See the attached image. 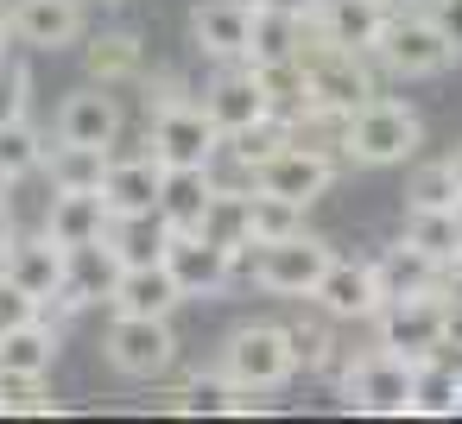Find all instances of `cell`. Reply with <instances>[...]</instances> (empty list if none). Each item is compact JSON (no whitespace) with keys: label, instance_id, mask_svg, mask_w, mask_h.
<instances>
[{"label":"cell","instance_id":"45","mask_svg":"<svg viewBox=\"0 0 462 424\" xmlns=\"http://www.w3.org/2000/svg\"><path fill=\"white\" fill-rule=\"evenodd\" d=\"M443 165H449V178H456V190H462V146H456V152H449Z\"/></svg>","mask_w":462,"mask_h":424},{"label":"cell","instance_id":"23","mask_svg":"<svg viewBox=\"0 0 462 424\" xmlns=\"http://www.w3.org/2000/svg\"><path fill=\"white\" fill-rule=\"evenodd\" d=\"M102 228H108V203H102V190H58V197H51L45 235H51L58 247L102 241Z\"/></svg>","mask_w":462,"mask_h":424},{"label":"cell","instance_id":"1","mask_svg":"<svg viewBox=\"0 0 462 424\" xmlns=\"http://www.w3.org/2000/svg\"><path fill=\"white\" fill-rule=\"evenodd\" d=\"M418 146H424V121H418L405 102H393V96H374V102H361L355 115H342V140H336V152H342L348 165H367V171L405 165Z\"/></svg>","mask_w":462,"mask_h":424},{"label":"cell","instance_id":"6","mask_svg":"<svg viewBox=\"0 0 462 424\" xmlns=\"http://www.w3.org/2000/svg\"><path fill=\"white\" fill-rule=\"evenodd\" d=\"M329 184H336V159L317 152V146H304V140H285L273 159L254 165V190L285 197V203H298V209H310L317 197H329Z\"/></svg>","mask_w":462,"mask_h":424},{"label":"cell","instance_id":"22","mask_svg":"<svg viewBox=\"0 0 462 424\" xmlns=\"http://www.w3.org/2000/svg\"><path fill=\"white\" fill-rule=\"evenodd\" d=\"M102 241H108V253H115L121 266H152V260L165 253L171 228H165L159 209H127V216H108Z\"/></svg>","mask_w":462,"mask_h":424},{"label":"cell","instance_id":"16","mask_svg":"<svg viewBox=\"0 0 462 424\" xmlns=\"http://www.w3.org/2000/svg\"><path fill=\"white\" fill-rule=\"evenodd\" d=\"M386 14H393V7H380V0H317V7H310V26H317L329 45H342V51H374Z\"/></svg>","mask_w":462,"mask_h":424},{"label":"cell","instance_id":"9","mask_svg":"<svg viewBox=\"0 0 462 424\" xmlns=\"http://www.w3.org/2000/svg\"><path fill=\"white\" fill-rule=\"evenodd\" d=\"M222 134L203 115V102H165L152 121V159L159 165H216Z\"/></svg>","mask_w":462,"mask_h":424},{"label":"cell","instance_id":"37","mask_svg":"<svg viewBox=\"0 0 462 424\" xmlns=\"http://www.w3.org/2000/svg\"><path fill=\"white\" fill-rule=\"evenodd\" d=\"M26 102H32V70H26L20 58L0 51V121H20Z\"/></svg>","mask_w":462,"mask_h":424},{"label":"cell","instance_id":"28","mask_svg":"<svg viewBox=\"0 0 462 424\" xmlns=\"http://www.w3.org/2000/svg\"><path fill=\"white\" fill-rule=\"evenodd\" d=\"M197 235H203V241H216V247H228V253H235V266H241V260L254 253V241H247V190L216 184V197L203 203Z\"/></svg>","mask_w":462,"mask_h":424},{"label":"cell","instance_id":"8","mask_svg":"<svg viewBox=\"0 0 462 424\" xmlns=\"http://www.w3.org/2000/svg\"><path fill=\"white\" fill-rule=\"evenodd\" d=\"M367 323L380 329V348H393L405 361H430L443 348V298L437 291H424V298H386Z\"/></svg>","mask_w":462,"mask_h":424},{"label":"cell","instance_id":"20","mask_svg":"<svg viewBox=\"0 0 462 424\" xmlns=\"http://www.w3.org/2000/svg\"><path fill=\"white\" fill-rule=\"evenodd\" d=\"M159 178L165 165L146 152V159H115L108 152V171H102V203L108 216H127V209H152L159 203Z\"/></svg>","mask_w":462,"mask_h":424},{"label":"cell","instance_id":"25","mask_svg":"<svg viewBox=\"0 0 462 424\" xmlns=\"http://www.w3.org/2000/svg\"><path fill=\"white\" fill-rule=\"evenodd\" d=\"M367 266H374L380 304H386V298H424V291L437 285V260H430V253H418L411 241L386 247V253H380V260H367Z\"/></svg>","mask_w":462,"mask_h":424},{"label":"cell","instance_id":"41","mask_svg":"<svg viewBox=\"0 0 462 424\" xmlns=\"http://www.w3.org/2000/svg\"><path fill=\"white\" fill-rule=\"evenodd\" d=\"M443 348L462 355V304H443Z\"/></svg>","mask_w":462,"mask_h":424},{"label":"cell","instance_id":"43","mask_svg":"<svg viewBox=\"0 0 462 424\" xmlns=\"http://www.w3.org/2000/svg\"><path fill=\"white\" fill-rule=\"evenodd\" d=\"M7 241H14V216H7V197H0V253H7Z\"/></svg>","mask_w":462,"mask_h":424},{"label":"cell","instance_id":"44","mask_svg":"<svg viewBox=\"0 0 462 424\" xmlns=\"http://www.w3.org/2000/svg\"><path fill=\"white\" fill-rule=\"evenodd\" d=\"M449 222H456V247H462V190H456V203H449Z\"/></svg>","mask_w":462,"mask_h":424},{"label":"cell","instance_id":"40","mask_svg":"<svg viewBox=\"0 0 462 424\" xmlns=\"http://www.w3.org/2000/svg\"><path fill=\"white\" fill-rule=\"evenodd\" d=\"M430 291H437L443 304H462V247L437 260V285H430Z\"/></svg>","mask_w":462,"mask_h":424},{"label":"cell","instance_id":"34","mask_svg":"<svg viewBox=\"0 0 462 424\" xmlns=\"http://www.w3.org/2000/svg\"><path fill=\"white\" fill-rule=\"evenodd\" d=\"M405 241H411L418 253H430V260L456 253V222H449V209H405Z\"/></svg>","mask_w":462,"mask_h":424},{"label":"cell","instance_id":"21","mask_svg":"<svg viewBox=\"0 0 462 424\" xmlns=\"http://www.w3.org/2000/svg\"><path fill=\"white\" fill-rule=\"evenodd\" d=\"M209 197H216L209 165H165V178H159V203H152V209L165 216V228H197Z\"/></svg>","mask_w":462,"mask_h":424},{"label":"cell","instance_id":"42","mask_svg":"<svg viewBox=\"0 0 462 424\" xmlns=\"http://www.w3.org/2000/svg\"><path fill=\"white\" fill-rule=\"evenodd\" d=\"M254 7H273V14H298V20H304L317 0H254Z\"/></svg>","mask_w":462,"mask_h":424},{"label":"cell","instance_id":"26","mask_svg":"<svg viewBox=\"0 0 462 424\" xmlns=\"http://www.w3.org/2000/svg\"><path fill=\"white\" fill-rule=\"evenodd\" d=\"M165 405H171V411H209V418H228V411H260L266 399H260V392H247V386H235V380L216 367V373L184 380V386H178Z\"/></svg>","mask_w":462,"mask_h":424},{"label":"cell","instance_id":"48","mask_svg":"<svg viewBox=\"0 0 462 424\" xmlns=\"http://www.w3.org/2000/svg\"><path fill=\"white\" fill-rule=\"evenodd\" d=\"M7 190H14V178H7V171H0V197H7Z\"/></svg>","mask_w":462,"mask_h":424},{"label":"cell","instance_id":"30","mask_svg":"<svg viewBox=\"0 0 462 424\" xmlns=\"http://www.w3.org/2000/svg\"><path fill=\"white\" fill-rule=\"evenodd\" d=\"M304 39V20L298 14H273V7H254L247 20V64H266V58H291Z\"/></svg>","mask_w":462,"mask_h":424},{"label":"cell","instance_id":"33","mask_svg":"<svg viewBox=\"0 0 462 424\" xmlns=\"http://www.w3.org/2000/svg\"><path fill=\"white\" fill-rule=\"evenodd\" d=\"M39 165H45V140L32 134V121H26V115H20V121H0V171L20 184V178L39 171Z\"/></svg>","mask_w":462,"mask_h":424},{"label":"cell","instance_id":"32","mask_svg":"<svg viewBox=\"0 0 462 424\" xmlns=\"http://www.w3.org/2000/svg\"><path fill=\"white\" fill-rule=\"evenodd\" d=\"M304 228V209L285 203V197H266V190H247V241H279V235H298Z\"/></svg>","mask_w":462,"mask_h":424},{"label":"cell","instance_id":"10","mask_svg":"<svg viewBox=\"0 0 462 424\" xmlns=\"http://www.w3.org/2000/svg\"><path fill=\"white\" fill-rule=\"evenodd\" d=\"M159 260H165V272L178 279L184 298H216V291L235 279V253L216 247V241H203L197 228H171V241H165Z\"/></svg>","mask_w":462,"mask_h":424},{"label":"cell","instance_id":"19","mask_svg":"<svg viewBox=\"0 0 462 424\" xmlns=\"http://www.w3.org/2000/svg\"><path fill=\"white\" fill-rule=\"evenodd\" d=\"M108 304L127 310V317H171V310L184 304V291H178V279L165 272V260H152V266H121Z\"/></svg>","mask_w":462,"mask_h":424},{"label":"cell","instance_id":"2","mask_svg":"<svg viewBox=\"0 0 462 424\" xmlns=\"http://www.w3.org/2000/svg\"><path fill=\"white\" fill-rule=\"evenodd\" d=\"M367 58L386 64L393 77H443V70L456 64V45L430 26V14L399 7V14H386V26H380V39H374Z\"/></svg>","mask_w":462,"mask_h":424},{"label":"cell","instance_id":"11","mask_svg":"<svg viewBox=\"0 0 462 424\" xmlns=\"http://www.w3.org/2000/svg\"><path fill=\"white\" fill-rule=\"evenodd\" d=\"M310 298H317V310H323L329 323H367V317L380 310L374 266H367V260H336V253H329L323 279L310 285Z\"/></svg>","mask_w":462,"mask_h":424},{"label":"cell","instance_id":"46","mask_svg":"<svg viewBox=\"0 0 462 424\" xmlns=\"http://www.w3.org/2000/svg\"><path fill=\"white\" fill-rule=\"evenodd\" d=\"M14 45V26H7V7H0V51H7Z\"/></svg>","mask_w":462,"mask_h":424},{"label":"cell","instance_id":"17","mask_svg":"<svg viewBox=\"0 0 462 424\" xmlns=\"http://www.w3.org/2000/svg\"><path fill=\"white\" fill-rule=\"evenodd\" d=\"M203 115L216 121V134H222V140H228V134H241V127H254V121L266 115L254 70H247V64H228V70L203 89Z\"/></svg>","mask_w":462,"mask_h":424},{"label":"cell","instance_id":"47","mask_svg":"<svg viewBox=\"0 0 462 424\" xmlns=\"http://www.w3.org/2000/svg\"><path fill=\"white\" fill-rule=\"evenodd\" d=\"M380 7H393V14H399V7H411V0H380Z\"/></svg>","mask_w":462,"mask_h":424},{"label":"cell","instance_id":"12","mask_svg":"<svg viewBox=\"0 0 462 424\" xmlns=\"http://www.w3.org/2000/svg\"><path fill=\"white\" fill-rule=\"evenodd\" d=\"M0 279H7V285H20L39 310L64 291V247L51 241V235H14L7 241V253H0Z\"/></svg>","mask_w":462,"mask_h":424},{"label":"cell","instance_id":"3","mask_svg":"<svg viewBox=\"0 0 462 424\" xmlns=\"http://www.w3.org/2000/svg\"><path fill=\"white\" fill-rule=\"evenodd\" d=\"M222 373H228L235 386H247V392H279V386L298 373L285 329H279V323H241V329L222 342Z\"/></svg>","mask_w":462,"mask_h":424},{"label":"cell","instance_id":"36","mask_svg":"<svg viewBox=\"0 0 462 424\" xmlns=\"http://www.w3.org/2000/svg\"><path fill=\"white\" fill-rule=\"evenodd\" d=\"M0 411H58V399L45 392V373H0Z\"/></svg>","mask_w":462,"mask_h":424},{"label":"cell","instance_id":"4","mask_svg":"<svg viewBox=\"0 0 462 424\" xmlns=\"http://www.w3.org/2000/svg\"><path fill=\"white\" fill-rule=\"evenodd\" d=\"M247 266H254V285L260 291H273V298H310V285L323 279V266H329V241H317V235H279V241H260L254 253H247Z\"/></svg>","mask_w":462,"mask_h":424},{"label":"cell","instance_id":"7","mask_svg":"<svg viewBox=\"0 0 462 424\" xmlns=\"http://www.w3.org/2000/svg\"><path fill=\"white\" fill-rule=\"evenodd\" d=\"M342 399L367 418H405V399H411V361L393 355V348H374L361 361L342 367Z\"/></svg>","mask_w":462,"mask_h":424},{"label":"cell","instance_id":"35","mask_svg":"<svg viewBox=\"0 0 462 424\" xmlns=\"http://www.w3.org/2000/svg\"><path fill=\"white\" fill-rule=\"evenodd\" d=\"M449 203H456L449 165H443V159H437V165H418L411 184H405V209H449Z\"/></svg>","mask_w":462,"mask_h":424},{"label":"cell","instance_id":"18","mask_svg":"<svg viewBox=\"0 0 462 424\" xmlns=\"http://www.w3.org/2000/svg\"><path fill=\"white\" fill-rule=\"evenodd\" d=\"M115 134H121V102L96 83V89H83V96H70L64 108H58V140L64 146H108L115 152Z\"/></svg>","mask_w":462,"mask_h":424},{"label":"cell","instance_id":"15","mask_svg":"<svg viewBox=\"0 0 462 424\" xmlns=\"http://www.w3.org/2000/svg\"><path fill=\"white\" fill-rule=\"evenodd\" d=\"M115 272H121V260L108 253V241H77V247H64V291H58V304H64V310L108 304Z\"/></svg>","mask_w":462,"mask_h":424},{"label":"cell","instance_id":"39","mask_svg":"<svg viewBox=\"0 0 462 424\" xmlns=\"http://www.w3.org/2000/svg\"><path fill=\"white\" fill-rule=\"evenodd\" d=\"M26 317H39V304H32L20 285L0 279V329H14V323H26Z\"/></svg>","mask_w":462,"mask_h":424},{"label":"cell","instance_id":"49","mask_svg":"<svg viewBox=\"0 0 462 424\" xmlns=\"http://www.w3.org/2000/svg\"><path fill=\"white\" fill-rule=\"evenodd\" d=\"M108 7H127V0H108Z\"/></svg>","mask_w":462,"mask_h":424},{"label":"cell","instance_id":"14","mask_svg":"<svg viewBox=\"0 0 462 424\" xmlns=\"http://www.w3.org/2000/svg\"><path fill=\"white\" fill-rule=\"evenodd\" d=\"M247 20H254V0H197L190 39L216 64H247Z\"/></svg>","mask_w":462,"mask_h":424},{"label":"cell","instance_id":"5","mask_svg":"<svg viewBox=\"0 0 462 424\" xmlns=\"http://www.w3.org/2000/svg\"><path fill=\"white\" fill-rule=\"evenodd\" d=\"M102 355H108V367L121 380H159L178 361L171 317H127V310H115V323L102 336Z\"/></svg>","mask_w":462,"mask_h":424},{"label":"cell","instance_id":"13","mask_svg":"<svg viewBox=\"0 0 462 424\" xmlns=\"http://www.w3.org/2000/svg\"><path fill=\"white\" fill-rule=\"evenodd\" d=\"M7 26H14V45L26 51H64L83 39V0H14Z\"/></svg>","mask_w":462,"mask_h":424},{"label":"cell","instance_id":"24","mask_svg":"<svg viewBox=\"0 0 462 424\" xmlns=\"http://www.w3.org/2000/svg\"><path fill=\"white\" fill-rule=\"evenodd\" d=\"M247 70H254V83H260V102H266V115H279L285 127L310 115V83H304L298 58H266V64H247Z\"/></svg>","mask_w":462,"mask_h":424},{"label":"cell","instance_id":"38","mask_svg":"<svg viewBox=\"0 0 462 424\" xmlns=\"http://www.w3.org/2000/svg\"><path fill=\"white\" fill-rule=\"evenodd\" d=\"M424 14H430V26H437V32L456 45V58H462V0H430Z\"/></svg>","mask_w":462,"mask_h":424},{"label":"cell","instance_id":"29","mask_svg":"<svg viewBox=\"0 0 462 424\" xmlns=\"http://www.w3.org/2000/svg\"><path fill=\"white\" fill-rule=\"evenodd\" d=\"M89 77H96L102 89L140 83V77H146V45H140L134 32H102V39L89 45Z\"/></svg>","mask_w":462,"mask_h":424},{"label":"cell","instance_id":"27","mask_svg":"<svg viewBox=\"0 0 462 424\" xmlns=\"http://www.w3.org/2000/svg\"><path fill=\"white\" fill-rule=\"evenodd\" d=\"M51 361H58V329L45 317L0 329V373H45L51 380Z\"/></svg>","mask_w":462,"mask_h":424},{"label":"cell","instance_id":"31","mask_svg":"<svg viewBox=\"0 0 462 424\" xmlns=\"http://www.w3.org/2000/svg\"><path fill=\"white\" fill-rule=\"evenodd\" d=\"M51 165V190H102V171H108V146H51L45 152Z\"/></svg>","mask_w":462,"mask_h":424}]
</instances>
